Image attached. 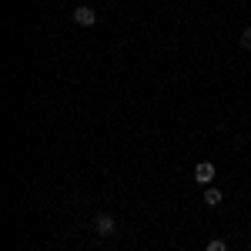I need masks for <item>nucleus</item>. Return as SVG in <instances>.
Returning a JSON list of instances; mask_svg holds the SVG:
<instances>
[{
    "mask_svg": "<svg viewBox=\"0 0 251 251\" xmlns=\"http://www.w3.org/2000/svg\"><path fill=\"white\" fill-rule=\"evenodd\" d=\"M74 24H77V27H94L97 14L91 10V7H77V10H74Z\"/></svg>",
    "mask_w": 251,
    "mask_h": 251,
    "instance_id": "nucleus-3",
    "label": "nucleus"
},
{
    "mask_svg": "<svg viewBox=\"0 0 251 251\" xmlns=\"http://www.w3.org/2000/svg\"><path fill=\"white\" fill-rule=\"evenodd\" d=\"M194 181H198L201 188H208V184L214 181V164L211 161H201V164L194 168Z\"/></svg>",
    "mask_w": 251,
    "mask_h": 251,
    "instance_id": "nucleus-2",
    "label": "nucleus"
},
{
    "mask_svg": "<svg viewBox=\"0 0 251 251\" xmlns=\"http://www.w3.org/2000/svg\"><path fill=\"white\" fill-rule=\"evenodd\" d=\"M241 47H251V27L245 30V34H241Z\"/></svg>",
    "mask_w": 251,
    "mask_h": 251,
    "instance_id": "nucleus-6",
    "label": "nucleus"
},
{
    "mask_svg": "<svg viewBox=\"0 0 251 251\" xmlns=\"http://www.w3.org/2000/svg\"><path fill=\"white\" fill-rule=\"evenodd\" d=\"M221 198H225V194L218 191V188H211V184L204 188V204H208V208H218V204H221Z\"/></svg>",
    "mask_w": 251,
    "mask_h": 251,
    "instance_id": "nucleus-4",
    "label": "nucleus"
},
{
    "mask_svg": "<svg viewBox=\"0 0 251 251\" xmlns=\"http://www.w3.org/2000/svg\"><path fill=\"white\" fill-rule=\"evenodd\" d=\"M204 251H228V245H225L221 238H211V241H208V248H204Z\"/></svg>",
    "mask_w": 251,
    "mask_h": 251,
    "instance_id": "nucleus-5",
    "label": "nucleus"
},
{
    "mask_svg": "<svg viewBox=\"0 0 251 251\" xmlns=\"http://www.w3.org/2000/svg\"><path fill=\"white\" fill-rule=\"evenodd\" d=\"M114 231H117V221L111 218V214H104V211H100V214L94 218V234H100V238H111Z\"/></svg>",
    "mask_w": 251,
    "mask_h": 251,
    "instance_id": "nucleus-1",
    "label": "nucleus"
}]
</instances>
